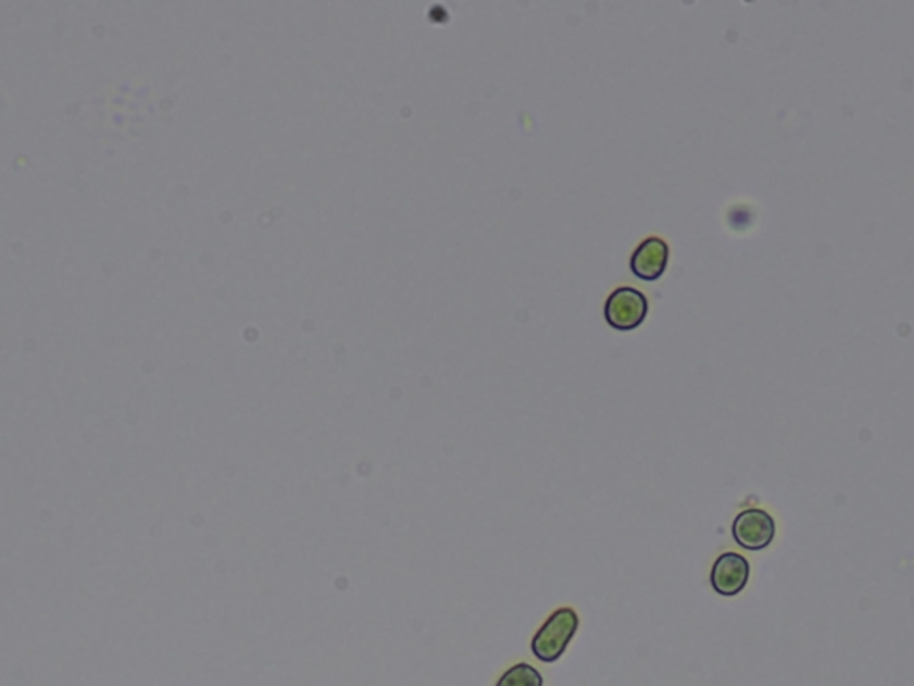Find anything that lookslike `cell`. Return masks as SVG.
Instances as JSON below:
<instances>
[{
    "label": "cell",
    "mask_w": 914,
    "mask_h": 686,
    "mask_svg": "<svg viewBox=\"0 0 914 686\" xmlns=\"http://www.w3.org/2000/svg\"><path fill=\"white\" fill-rule=\"evenodd\" d=\"M579 624V615L572 608L555 610L536 633L530 651L543 663H554L565 654Z\"/></svg>",
    "instance_id": "6da1fadb"
},
{
    "label": "cell",
    "mask_w": 914,
    "mask_h": 686,
    "mask_svg": "<svg viewBox=\"0 0 914 686\" xmlns=\"http://www.w3.org/2000/svg\"><path fill=\"white\" fill-rule=\"evenodd\" d=\"M649 315V299L633 286H618L604 304L605 322L616 330H635Z\"/></svg>",
    "instance_id": "7a4b0ae2"
},
{
    "label": "cell",
    "mask_w": 914,
    "mask_h": 686,
    "mask_svg": "<svg viewBox=\"0 0 914 686\" xmlns=\"http://www.w3.org/2000/svg\"><path fill=\"white\" fill-rule=\"evenodd\" d=\"M733 538L741 549L763 551L775 538L774 516L760 508L741 511L733 522Z\"/></svg>",
    "instance_id": "3957f363"
},
{
    "label": "cell",
    "mask_w": 914,
    "mask_h": 686,
    "mask_svg": "<svg viewBox=\"0 0 914 686\" xmlns=\"http://www.w3.org/2000/svg\"><path fill=\"white\" fill-rule=\"evenodd\" d=\"M750 563L738 552H724L711 569V586L722 597H736L749 585Z\"/></svg>",
    "instance_id": "277c9868"
},
{
    "label": "cell",
    "mask_w": 914,
    "mask_h": 686,
    "mask_svg": "<svg viewBox=\"0 0 914 686\" xmlns=\"http://www.w3.org/2000/svg\"><path fill=\"white\" fill-rule=\"evenodd\" d=\"M669 247L660 236H649L630 255V272L641 280H658L668 266Z\"/></svg>",
    "instance_id": "5b68a950"
},
{
    "label": "cell",
    "mask_w": 914,
    "mask_h": 686,
    "mask_svg": "<svg viewBox=\"0 0 914 686\" xmlns=\"http://www.w3.org/2000/svg\"><path fill=\"white\" fill-rule=\"evenodd\" d=\"M497 686H543V676L529 663H518L502 674Z\"/></svg>",
    "instance_id": "8992f818"
}]
</instances>
